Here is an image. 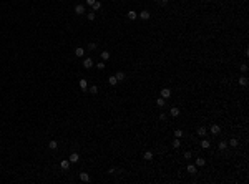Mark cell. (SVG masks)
<instances>
[{"label": "cell", "mask_w": 249, "mask_h": 184, "mask_svg": "<svg viewBox=\"0 0 249 184\" xmlns=\"http://www.w3.org/2000/svg\"><path fill=\"white\" fill-rule=\"evenodd\" d=\"M160 96L164 98V100H168V98L171 96V90H170V88H163V90L160 91Z\"/></svg>", "instance_id": "cell-1"}, {"label": "cell", "mask_w": 249, "mask_h": 184, "mask_svg": "<svg viewBox=\"0 0 249 184\" xmlns=\"http://www.w3.org/2000/svg\"><path fill=\"white\" fill-rule=\"evenodd\" d=\"M186 171H188L191 176H194L196 172H198V166H196V164H188V166H186Z\"/></svg>", "instance_id": "cell-2"}, {"label": "cell", "mask_w": 249, "mask_h": 184, "mask_svg": "<svg viewBox=\"0 0 249 184\" xmlns=\"http://www.w3.org/2000/svg\"><path fill=\"white\" fill-rule=\"evenodd\" d=\"M92 66H93V58H90V56L83 58V68H92Z\"/></svg>", "instance_id": "cell-3"}, {"label": "cell", "mask_w": 249, "mask_h": 184, "mask_svg": "<svg viewBox=\"0 0 249 184\" xmlns=\"http://www.w3.org/2000/svg\"><path fill=\"white\" fill-rule=\"evenodd\" d=\"M209 131H211L213 136H218V134L221 133V128H219V125H211V128H209Z\"/></svg>", "instance_id": "cell-4"}, {"label": "cell", "mask_w": 249, "mask_h": 184, "mask_svg": "<svg viewBox=\"0 0 249 184\" xmlns=\"http://www.w3.org/2000/svg\"><path fill=\"white\" fill-rule=\"evenodd\" d=\"M68 161L72 162V164L78 162V161H80V154H78V153H72V154H70V158H68Z\"/></svg>", "instance_id": "cell-5"}, {"label": "cell", "mask_w": 249, "mask_h": 184, "mask_svg": "<svg viewBox=\"0 0 249 184\" xmlns=\"http://www.w3.org/2000/svg\"><path fill=\"white\" fill-rule=\"evenodd\" d=\"M75 13H78V15L85 13V5H83V3H76L75 5Z\"/></svg>", "instance_id": "cell-6"}, {"label": "cell", "mask_w": 249, "mask_h": 184, "mask_svg": "<svg viewBox=\"0 0 249 184\" xmlns=\"http://www.w3.org/2000/svg\"><path fill=\"white\" fill-rule=\"evenodd\" d=\"M180 108H178V106H171V109H170V115L173 116V118H176V116H180Z\"/></svg>", "instance_id": "cell-7"}, {"label": "cell", "mask_w": 249, "mask_h": 184, "mask_svg": "<svg viewBox=\"0 0 249 184\" xmlns=\"http://www.w3.org/2000/svg\"><path fill=\"white\" fill-rule=\"evenodd\" d=\"M138 17H140L141 20H148L151 15H150V12H148V10H141V12L138 13Z\"/></svg>", "instance_id": "cell-8"}, {"label": "cell", "mask_w": 249, "mask_h": 184, "mask_svg": "<svg viewBox=\"0 0 249 184\" xmlns=\"http://www.w3.org/2000/svg\"><path fill=\"white\" fill-rule=\"evenodd\" d=\"M75 56H78V58H83V56H85V48H82V47L75 48Z\"/></svg>", "instance_id": "cell-9"}, {"label": "cell", "mask_w": 249, "mask_h": 184, "mask_svg": "<svg viewBox=\"0 0 249 184\" xmlns=\"http://www.w3.org/2000/svg\"><path fill=\"white\" fill-rule=\"evenodd\" d=\"M80 181L82 182H90V174L88 172H80Z\"/></svg>", "instance_id": "cell-10"}, {"label": "cell", "mask_w": 249, "mask_h": 184, "mask_svg": "<svg viewBox=\"0 0 249 184\" xmlns=\"http://www.w3.org/2000/svg\"><path fill=\"white\" fill-rule=\"evenodd\" d=\"M126 17H128L130 20H136V18H138V12H135V10H130V12L126 13Z\"/></svg>", "instance_id": "cell-11"}, {"label": "cell", "mask_w": 249, "mask_h": 184, "mask_svg": "<svg viewBox=\"0 0 249 184\" xmlns=\"http://www.w3.org/2000/svg\"><path fill=\"white\" fill-rule=\"evenodd\" d=\"M194 164L198 166V168H203V166L206 164V159H204V158H198V159L194 161Z\"/></svg>", "instance_id": "cell-12"}, {"label": "cell", "mask_w": 249, "mask_h": 184, "mask_svg": "<svg viewBox=\"0 0 249 184\" xmlns=\"http://www.w3.org/2000/svg\"><path fill=\"white\" fill-rule=\"evenodd\" d=\"M70 164H72V162L68 161V159H63V161L60 162V166H62V169H66V171H68L70 169Z\"/></svg>", "instance_id": "cell-13"}, {"label": "cell", "mask_w": 249, "mask_h": 184, "mask_svg": "<svg viewBox=\"0 0 249 184\" xmlns=\"http://www.w3.org/2000/svg\"><path fill=\"white\" fill-rule=\"evenodd\" d=\"M115 76H116L118 81H125V78H126V75H125L123 71H116V73H115Z\"/></svg>", "instance_id": "cell-14"}, {"label": "cell", "mask_w": 249, "mask_h": 184, "mask_svg": "<svg viewBox=\"0 0 249 184\" xmlns=\"http://www.w3.org/2000/svg\"><path fill=\"white\" fill-rule=\"evenodd\" d=\"M199 146H201L203 149H209V146H211V143H209V139H203Z\"/></svg>", "instance_id": "cell-15"}, {"label": "cell", "mask_w": 249, "mask_h": 184, "mask_svg": "<svg viewBox=\"0 0 249 184\" xmlns=\"http://www.w3.org/2000/svg\"><path fill=\"white\" fill-rule=\"evenodd\" d=\"M247 83H249V81H247V76H239V85H241V86H247Z\"/></svg>", "instance_id": "cell-16"}, {"label": "cell", "mask_w": 249, "mask_h": 184, "mask_svg": "<svg viewBox=\"0 0 249 184\" xmlns=\"http://www.w3.org/2000/svg\"><path fill=\"white\" fill-rule=\"evenodd\" d=\"M198 134H199L201 138H204L206 134H208V131H206V128H204V126H199V128H198Z\"/></svg>", "instance_id": "cell-17"}, {"label": "cell", "mask_w": 249, "mask_h": 184, "mask_svg": "<svg viewBox=\"0 0 249 184\" xmlns=\"http://www.w3.org/2000/svg\"><path fill=\"white\" fill-rule=\"evenodd\" d=\"M80 88H82L83 91H88V83H86V80H80Z\"/></svg>", "instance_id": "cell-18"}, {"label": "cell", "mask_w": 249, "mask_h": 184, "mask_svg": "<svg viewBox=\"0 0 249 184\" xmlns=\"http://www.w3.org/2000/svg\"><path fill=\"white\" fill-rule=\"evenodd\" d=\"M108 83H110L111 86H115V85H118V80H116V76H115V75H111L110 78H108Z\"/></svg>", "instance_id": "cell-19"}, {"label": "cell", "mask_w": 249, "mask_h": 184, "mask_svg": "<svg viewBox=\"0 0 249 184\" xmlns=\"http://www.w3.org/2000/svg\"><path fill=\"white\" fill-rule=\"evenodd\" d=\"M100 8H101V2H98V0H96V2L92 5V12H96V10H100Z\"/></svg>", "instance_id": "cell-20"}, {"label": "cell", "mask_w": 249, "mask_h": 184, "mask_svg": "<svg viewBox=\"0 0 249 184\" xmlns=\"http://www.w3.org/2000/svg\"><path fill=\"white\" fill-rule=\"evenodd\" d=\"M86 50H88V52H93V50H96V43H95V42H90V43L86 45Z\"/></svg>", "instance_id": "cell-21"}, {"label": "cell", "mask_w": 249, "mask_h": 184, "mask_svg": "<svg viewBox=\"0 0 249 184\" xmlns=\"http://www.w3.org/2000/svg\"><path fill=\"white\" fill-rule=\"evenodd\" d=\"M143 158H145L146 161H151V159H153V153H151V151H145V154H143Z\"/></svg>", "instance_id": "cell-22"}, {"label": "cell", "mask_w": 249, "mask_h": 184, "mask_svg": "<svg viewBox=\"0 0 249 184\" xmlns=\"http://www.w3.org/2000/svg\"><path fill=\"white\" fill-rule=\"evenodd\" d=\"M156 105L160 106V108H163V106L166 105V100H164V98H161V96H160V98H158V100H156Z\"/></svg>", "instance_id": "cell-23"}, {"label": "cell", "mask_w": 249, "mask_h": 184, "mask_svg": "<svg viewBox=\"0 0 249 184\" xmlns=\"http://www.w3.org/2000/svg\"><path fill=\"white\" fill-rule=\"evenodd\" d=\"M48 148H50V149H57V148H58V144H57V141H55V139H52L50 141V143H48Z\"/></svg>", "instance_id": "cell-24"}, {"label": "cell", "mask_w": 249, "mask_h": 184, "mask_svg": "<svg viewBox=\"0 0 249 184\" xmlns=\"http://www.w3.org/2000/svg\"><path fill=\"white\" fill-rule=\"evenodd\" d=\"M237 144H239V141H237V139H236V138H233V139H231V141H229V143H227V146H233V148H236V146H237Z\"/></svg>", "instance_id": "cell-25"}, {"label": "cell", "mask_w": 249, "mask_h": 184, "mask_svg": "<svg viewBox=\"0 0 249 184\" xmlns=\"http://www.w3.org/2000/svg\"><path fill=\"white\" fill-rule=\"evenodd\" d=\"M101 60H103V62L105 60H110V52H106V50L101 52Z\"/></svg>", "instance_id": "cell-26"}, {"label": "cell", "mask_w": 249, "mask_h": 184, "mask_svg": "<svg viewBox=\"0 0 249 184\" xmlns=\"http://www.w3.org/2000/svg\"><path fill=\"white\" fill-rule=\"evenodd\" d=\"M218 148H219V151H224L227 148V143H226V141H221V143L218 144Z\"/></svg>", "instance_id": "cell-27"}, {"label": "cell", "mask_w": 249, "mask_h": 184, "mask_svg": "<svg viewBox=\"0 0 249 184\" xmlns=\"http://www.w3.org/2000/svg\"><path fill=\"white\" fill-rule=\"evenodd\" d=\"M88 91H90V93H93V95H96L98 93V86H96V85H92V86L88 88Z\"/></svg>", "instance_id": "cell-28"}, {"label": "cell", "mask_w": 249, "mask_h": 184, "mask_svg": "<svg viewBox=\"0 0 249 184\" xmlns=\"http://www.w3.org/2000/svg\"><path fill=\"white\" fill-rule=\"evenodd\" d=\"M183 136H184L183 129H176V131H174V138H183Z\"/></svg>", "instance_id": "cell-29"}, {"label": "cell", "mask_w": 249, "mask_h": 184, "mask_svg": "<svg viewBox=\"0 0 249 184\" xmlns=\"http://www.w3.org/2000/svg\"><path fill=\"white\" fill-rule=\"evenodd\" d=\"M180 146H181L180 138H174V141H173V148H180Z\"/></svg>", "instance_id": "cell-30"}, {"label": "cell", "mask_w": 249, "mask_h": 184, "mask_svg": "<svg viewBox=\"0 0 249 184\" xmlns=\"http://www.w3.org/2000/svg\"><path fill=\"white\" fill-rule=\"evenodd\" d=\"M96 68H98V70H105V62H100V63H96Z\"/></svg>", "instance_id": "cell-31"}, {"label": "cell", "mask_w": 249, "mask_h": 184, "mask_svg": "<svg viewBox=\"0 0 249 184\" xmlns=\"http://www.w3.org/2000/svg\"><path fill=\"white\" fill-rule=\"evenodd\" d=\"M95 17H96V15H95V12H90L88 15H86V18H88V20H95Z\"/></svg>", "instance_id": "cell-32"}, {"label": "cell", "mask_w": 249, "mask_h": 184, "mask_svg": "<svg viewBox=\"0 0 249 184\" xmlns=\"http://www.w3.org/2000/svg\"><path fill=\"white\" fill-rule=\"evenodd\" d=\"M193 158V153L191 151H186V153H184V159H191Z\"/></svg>", "instance_id": "cell-33"}, {"label": "cell", "mask_w": 249, "mask_h": 184, "mask_svg": "<svg viewBox=\"0 0 249 184\" xmlns=\"http://www.w3.org/2000/svg\"><path fill=\"white\" fill-rule=\"evenodd\" d=\"M241 71L243 73H247V65L244 63V65H241Z\"/></svg>", "instance_id": "cell-34"}, {"label": "cell", "mask_w": 249, "mask_h": 184, "mask_svg": "<svg viewBox=\"0 0 249 184\" xmlns=\"http://www.w3.org/2000/svg\"><path fill=\"white\" fill-rule=\"evenodd\" d=\"M115 172H116V168H110V169H108V174H115Z\"/></svg>", "instance_id": "cell-35"}, {"label": "cell", "mask_w": 249, "mask_h": 184, "mask_svg": "<svg viewBox=\"0 0 249 184\" xmlns=\"http://www.w3.org/2000/svg\"><path fill=\"white\" fill-rule=\"evenodd\" d=\"M95 2H96V0H85V3H86V5H90V7H92Z\"/></svg>", "instance_id": "cell-36"}, {"label": "cell", "mask_w": 249, "mask_h": 184, "mask_svg": "<svg viewBox=\"0 0 249 184\" xmlns=\"http://www.w3.org/2000/svg\"><path fill=\"white\" fill-rule=\"evenodd\" d=\"M160 119H161V121H164V119H166V115H164V113H161V115H160Z\"/></svg>", "instance_id": "cell-37"}, {"label": "cell", "mask_w": 249, "mask_h": 184, "mask_svg": "<svg viewBox=\"0 0 249 184\" xmlns=\"http://www.w3.org/2000/svg\"><path fill=\"white\" fill-rule=\"evenodd\" d=\"M168 2H170V0H160L161 5H168Z\"/></svg>", "instance_id": "cell-38"}]
</instances>
